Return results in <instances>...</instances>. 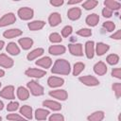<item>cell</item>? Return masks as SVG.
Returning a JSON list of instances; mask_svg holds the SVG:
<instances>
[{
	"mask_svg": "<svg viewBox=\"0 0 121 121\" xmlns=\"http://www.w3.org/2000/svg\"><path fill=\"white\" fill-rule=\"evenodd\" d=\"M70 63L63 59H59L55 61L53 68L51 69V72L53 74H59V75H68L70 73Z\"/></svg>",
	"mask_w": 121,
	"mask_h": 121,
	"instance_id": "6da1fadb",
	"label": "cell"
},
{
	"mask_svg": "<svg viewBox=\"0 0 121 121\" xmlns=\"http://www.w3.org/2000/svg\"><path fill=\"white\" fill-rule=\"evenodd\" d=\"M27 87L33 95H42L43 94V87L40 85L38 82H36L35 80L29 81L27 83Z\"/></svg>",
	"mask_w": 121,
	"mask_h": 121,
	"instance_id": "7a4b0ae2",
	"label": "cell"
},
{
	"mask_svg": "<svg viewBox=\"0 0 121 121\" xmlns=\"http://www.w3.org/2000/svg\"><path fill=\"white\" fill-rule=\"evenodd\" d=\"M33 13H34L33 9H30V8H27V7L21 8L18 10V15L22 20H29V19H31L33 17Z\"/></svg>",
	"mask_w": 121,
	"mask_h": 121,
	"instance_id": "3957f363",
	"label": "cell"
},
{
	"mask_svg": "<svg viewBox=\"0 0 121 121\" xmlns=\"http://www.w3.org/2000/svg\"><path fill=\"white\" fill-rule=\"evenodd\" d=\"M15 21H16V17L13 13H11V12L7 13L0 19V27L6 26L8 25H11V24L15 23Z\"/></svg>",
	"mask_w": 121,
	"mask_h": 121,
	"instance_id": "277c9868",
	"label": "cell"
},
{
	"mask_svg": "<svg viewBox=\"0 0 121 121\" xmlns=\"http://www.w3.org/2000/svg\"><path fill=\"white\" fill-rule=\"evenodd\" d=\"M78 79L79 81H81L83 84L87 86H96L99 84L98 79L93 76H83V77H80Z\"/></svg>",
	"mask_w": 121,
	"mask_h": 121,
	"instance_id": "5b68a950",
	"label": "cell"
},
{
	"mask_svg": "<svg viewBox=\"0 0 121 121\" xmlns=\"http://www.w3.org/2000/svg\"><path fill=\"white\" fill-rule=\"evenodd\" d=\"M0 96L6 99H13L14 98V87L11 85L6 86L2 91H0Z\"/></svg>",
	"mask_w": 121,
	"mask_h": 121,
	"instance_id": "8992f818",
	"label": "cell"
},
{
	"mask_svg": "<svg viewBox=\"0 0 121 121\" xmlns=\"http://www.w3.org/2000/svg\"><path fill=\"white\" fill-rule=\"evenodd\" d=\"M45 74H46L45 71L41 70V69H36V68H29L26 71V75L31 78H42Z\"/></svg>",
	"mask_w": 121,
	"mask_h": 121,
	"instance_id": "52a82bcc",
	"label": "cell"
},
{
	"mask_svg": "<svg viewBox=\"0 0 121 121\" xmlns=\"http://www.w3.org/2000/svg\"><path fill=\"white\" fill-rule=\"evenodd\" d=\"M49 95L53 96L59 100H66V98L68 97L67 92L65 90H54V91H50L49 92Z\"/></svg>",
	"mask_w": 121,
	"mask_h": 121,
	"instance_id": "ba28073f",
	"label": "cell"
},
{
	"mask_svg": "<svg viewBox=\"0 0 121 121\" xmlns=\"http://www.w3.org/2000/svg\"><path fill=\"white\" fill-rule=\"evenodd\" d=\"M13 65V60L8 57L6 54H0V66L5 68H10Z\"/></svg>",
	"mask_w": 121,
	"mask_h": 121,
	"instance_id": "9c48e42d",
	"label": "cell"
},
{
	"mask_svg": "<svg viewBox=\"0 0 121 121\" xmlns=\"http://www.w3.org/2000/svg\"><path fill=\"white\" fill-rule=\"evenodd\" d=\"M69 51L72 55L75 56H82V45L80 43H71L69 44Z\"/></svg>",
	"mask_w": 121,
	"mask_h": 121,
	"instance_id": "30bf717a",
	"label": "cell"
},
{
	"mask_svg": "<svg viewBox=\"0 0 121 121\" xmlns=\"http://www.w3.org/2000/svg\"><path fill=\"white\" fill-rule=\"evenodd\" d=\"M94 71L98 76H103L107 72V66L103 61H98L94 66Z\"/></svg>",
	"mask_w": 121,
	"mask_h": 121,
	"instance_id": "8fae6325",
	"label": "cell"
},
{
	"mask_svg": "<svg viewBox=\"0 0 121 121\" xmlns=\"http://www.w3.org/2000/svg\"><path fill=\"white\" fill-rule=\"evenodd\" d=\"M47 83H48L49 87L55 88V87L61 86L64 83V80H63V78H58V77H50L47 80Z\"/></svg>",
	"mask_w": 121,
	"mask_h": 121,
	"instance_id": "7c38bea8",
	"label": "cell"
},
{
	"mask_svg": "<svg viewBox=\"0 0 121 121\" xmlns=\"http://www.w3.org/2000/svg\"><path fill=\"white\" fill-rule=\"evenodd\" d=\"M22 34V30L18 29V28H11V29H8L3 33V36L7 39H12L15 37H18Z\"/></svg>",
	"mask_w": 121,
	"mask_h": 121,
	"instance_id": "4fadbf2b",
	"label": "cell"
},
{
	"mask_svg": "<svg viewBox=\"0 0 121 121\" xmlns=\"http://www.w3.org/2000/svg\"><path fill=\"white\" fill-rule=\"evenodd\" d=\"M81 15V10L79 8H72L68 10L67 16L70 20H78Z\"/></svg>",
	"mask_w": 121,
	"mask_h": 121,
	"instance_id": "5bb4252c",
	"label": "cell"
},
{
	"mask_svg": "<svg viewBox=\"0 0 121 121\" xmlns=\"http://www.w3.org/2000/svg\"><path fill=\"white\" fill-rule=\"evenodd\" d=\"M61 21V17L60 15V13L58 12H53L50 14L49 18H48V22H49V25L51 26H58Z\"/></svg>",
	"mask_w": 121,
	"mask_h": 121,
	"instance_id": "9a60e30c",
	"label": "cell"
},
{
	"mask_svg": "<svg viewBox=\"0 0 121 121\" xmlns=\"http://www.w3.org/2000/svg\"><path fill=\"white\" fill-rule=\"evenodd\" d=\"M65 50H66L65 46L60 45V44H58V45H51L49 47V49H48V51H49V53L51 55H61V54H63L65 52Z\"/></svg>",
	"mask_w": 121,
	"mask_h": 121,
	"instance_id": "2e32d148",
	"label": "cell"
},
{
	"mask_svg": "<svg viewBox=\"0 0 121 121\" xmlns=\"http://www.w3.org/2000/svg\"><path fill=\"white\" fill-rule=\"evenodd\" d=\"M85 53L88 59H92L95 54V46L93 41H88L85 43Z\"/></svg>",
	"mask_w": 121,
	"mask_h": 121,
	"instance_id": "e0dca14e",
	"label": "cell"
},
{
	"mask_svg": "<svg viewBox=\"0 0 121 121\" xmlns=\"http://www.w3.org/2000/svg\"><path fill=\"white\" fill-rule=\"evenodd\" d=\"M18 42H19V44L21 45V47H22L23 49H25V50L29 49V48L32 46V44H33L32 39H30V38H28V37L21 38V39H19Z\"/></svg>",
	"mask_w": 121,
	"mask_h": 121,
	"instance_id": "ac0fdd59",
	"label": "cell"
},
{
	"mask_svg": "<svg viewBox=\"0 0 121 121\" xmlns=\"http://www.w3.org/2000/svg\"><path fill=\"white\" fill-rule=\"evenodd\" d=\"M43 105L53 110V111H59L61 109V105L59 103V102H56V101H53V100H44L43 102Z\"/></svg>",
	"mask_w": 121,
	"mask_h": 121,
	"instance_id": "d6986e66",
	"label": "cell"
},
{
	"mask_svg": "<svg viewBox=\"0 0 121 121\" xmlns=\"http://www.w3.org/2000/svg\"><path fill=\"white\" fill-rule=\"evenodd\" d=\"M36 64L41 66V67H43V68H49L52 64V60L49 58V57H43L40 60H38L36 61Z\"/></svg>",
	"mask_w": 121,
	"mask_h": 121,
	"instance_id": "ffe728a7",
	"label": "cell"
},
{
	"mask_svg": "<svg viewBox=\"0 0 121 121\" xmlns=\"http://www.w3.org/2000/svg\"><path fill=\"white\" fill-rule=\"evenodd\" d=\"M98 21H99V17H98V15L95 14V13L90 14V15H88L87 18H86V24H87L88 26H96L97 23H98Z\"/></svg>",
	"mask_w": 121,
	"mask_h": 121,
	"instance_id": "44dd1931",
	"label": "cell"
},
{
	"mask_svg": "<svg viewBox=\"0 0 121 121\" xmlns=\"http://www.w3.org/2000/svg\"><path fill=\"white\" fill-rule=\"evenodd\" d=\"M6 49H7V52L8 53H9L10 55H13V56L18 55L20 53V48L18 47V45L15 43H8Z\"/></svg>",
	"mask_w": 121,
	"mask_h": 121,
	"instance_id": "7402d4cb",
	"label": "cell"
},
{
	"mask_svg": "<svg viewBox=\"0 0 121 121\" xmlns=\"http://www.w3.org/2000/svg\"><path fill=\"white\" fill-rule=\"evenodd\" d=\"M45 25V23L43 21H33V22H30L28 23V27L30 30H40L43 27V26Z\"/></svg>",
	"mask_w": 121,
	"mask_h": 121,
	"instance_id": "603a6c76",
	"label": "cell"
},
{
	"mask_svg": "<svg viewBox=\"0 0 121 121\" xmlns=\"http://www.w3.org/2000/svg\"><path fill=\"white\" fill-rule=\"evenodd\" d=\"M43 54V48H36V49L32 50L31 52H29L27 54L26 58H27L28 60H34V59L42 56Z\"/></svg>",
	"mask_w": 121,
	"mask_h": 121,
	"instance_id": "cb8c5ba5",
	"label": "cell"
},
{
	"mask_svg": "<svg viewBox=\"0 0 121 121\" xmlns=\"http://www.w3.org/2000/svg\"><path fill=\"white\" fill-rule=\"evenodd\" d=\"M17 96L21 100H26L29 96V92L25 88V87H19L17 89Z\"/></svg>",
	"mask_w": 121,
	"mask_h": 121,
	"instance_id": "d4e9b609",
	"label": "cell"
},
{
	"mask_svg": "<svg viewBox=\"0 0 121 121\" xmlns=\"http://www.w3.org/2000/svg\"><path fill=\"white\" fill-rule=\"evenodd\" d=\"M20 113H22L26 118L31 119L32 118V108L28 105H24L20 109Z\"/></svg>",
	"mask_w": 121,
	"mask_h": 121,
	"instance_id": "484cf974",
	"label": "cell"
},
{
	"mask_svg": "<svg viewBox=\"0 0 121 121\" xmlns=\"http://www.w3.org/2000/svg\"><path fill=\"white\" fill-rule=\"evenodd\" d=\"M103 118H104V112L101 111H97L88 116V121H102Z\"/></svg>",
	"mask_w": 121,
	"mask_h": 121,
	"instance_id": "4316f807",
	"label": "cell"
},
{
	"mask_svg": "<svg viewBox=\"0 0 121 121\" xmlns=\"http://www.w3.org/2000/svg\"><path fill=\"white\" fill-rule=\"evenodd\" d=\"M110 46L106 43H97L96 44V54L98 56H102L103 54H105L108 50H109Z\"/></svg>",
	"mask_w": 121,
	"mask_h": 121,
	"instance_id": "83f0119b",
	"label": "cell"
},
{
	"mask_svg": "<svg viewBox=\"0 0 121 121\" xmlns=\"http://www.w3.org/2000/svg\"><path fill=\"white\" fill-rule=\"evenodd\" d=\"M49 114V112L43 109H38L35 112V118L37 120H44Z\"/></svg>",
	"mask_w": 121,
	"mask_h": 121,
	"instance_id": "f1b7e54d",
	"label": "cell"
},
{
	"mask_svg": "<svg viewBox=\"0 0 121 121\" xmlns=\"http://www.w3.org/2000/svg\"><path fill=\"white\" fill-rule=\"evenodd\" d=\"M104 5L106 6L107 9L112 10V9H118L121 7V4L117 1H113V0H106L104 2Z\"/></svg>",
	"mask_w": 121,
	"mask_h": 121,
	"instance_id": "f546056e",
	"label": "cell"
},
{
	"mask_svg": "<svg viewBox=\"0 0 121 121\" xmlns=\"http://www.w3.org/2000/svg\"><path fill=\"white\" fill-rule=\"evenodd\" d=\"M85 64L83 62H77L74 65V70H73V75L74 76H78L83 70H84Z\"/></svg>",
	"mask_w": 121,
	"mask_h": 121,
	"instance_id": "4dcf8cb0",
	"label": "cell"
},
{
	"mask_svg": "<svg viewBox=\"0 0 121 121\" xmlns=\"http://www.w3.org/2000/svg\"><path fill=\"white\" fill-rule=\"evenodd\" d=\"M97 4H98V2L95 1V0H87V1H85V2L82 4V7H83L85 9H94Z\"/></svg>",
	"mask_w": 121,
	"mask_h": 121,
	"instance_id": "1f68e13d",
	"label": "cell"
},
{
	"mask_svg": "<svg viewBox=\"0 0 121 121\" xmlns=\"http://www.w3.org/2000/svg\"><path fill=\"white\" fill-rule=\"evenodd\" d=\"M106 60H107V62H108L109 64L114 65V64H116V63L118 62L119 57H118L116 54H111V55H109V56L107 57Z\"/></svg>",
	"mask_w": 121,
	"mask_h": 121,
	"instance_id": "d6a6232c",
	"label": "cell"
},
{
	"mask_svg": "<svg viewBox=\"0 0 121 121\" xmlns=\"http://www.w3.org/2000/svg\"><path fill=\"white\" fill-rule=\"evenodd\" d=\"M7 119L10 120V121H26V119H25L24 117L20 116L17 113H9L7 115Z\"/></svg>",
	"mask_w": 121,
	"mask_h": 121,
	"instance_id": "836d02e7",
	"label": "cell"
},
{
	"mask_svg": "<svg viewBox=\"0 0 121 121\" xmlns=\"http://www.w3.org/2000/svg\"><path fill=\"white\" fill-rule=\"evenodd\" d=\"M49 41L51 43H60V42H61V37H60V35L59 33L54 32V33H51L50 34Z\"/></svg>",
	"mask_w": 121,
	"mask_h": 121,
	"instance_id": "e575fe53",
	"label": "cell"
},
{
	"mask_svg": "<svg viewBox=\"0 0 121 121\" xmlns=\"http://www.w3.org/2000/svg\"><path fill=\"white\" fill-rule=\"evenodd\" d=\"M77 34L79 36H82V37H89L92 35V31L89 28H81V29L78 30Z\"/></svg>",
	"mask_w": 121,
	"mask_h": 121,
	"instance_id": "d590c367",
	"label": "cell"
},
{
	"mask_svg": "<svg viewBox=\"0 0 121 121\" xmlns=\"http://www.w3.org/2000/svg\"><path fill=\"white\" fill-rule=\"evenodd\" d=\"M103 27L106 28L107 31L111 32V31H113V29H114V27H115V25H114V23L112 22V21H107V22L103 23Z\"/></svg>",
	"mask_w": 121,
	"mask_h": 121,
	"instance_id": "8d00e7d4",
	"label": "cell"
},
{
	"mask_svg": "<svg viewBox=\"0 0 121 121\" xmlns=\"http://www.w3.org/2000/svg\"><path fill=\"white\" fill-rule=\"evenodd\" d=\"M112 90H113V92L115 93L116 97H117V98L120 97V95H121V84L118 83V82L114 83V84L112 85Z\"/></svg>",
	"mask_w": 121,
	"mask_h": 121,
	"instance_id": "74e56055",
	"label": "cell"
},
{
	"mask_svg": "<svg viewBox=\"0 0 121 121\" xmlns=\"http://www.w3.org/2000/svg\"><path fill=\"white\" fill-rule=\"evenodd\" d=\"M18 108H19V103L18 102H15V101H12V102L9 103L8 106H7V110L9 112H14Z\"/></svg>",
	"mask_w": 121,
	"mask_h": 121,
	"instance_id": "f35d334b",
	"label": "cell"
},
{
	"mask_svg": "<svg viewBox=\"0 0 121 121\" xmlns=\"http://www.w3.org/2000/svg\"><path fill=\"white\" fill-rule=\"evenodd\" d=\"M72 31H73L72 26H64V27L62 28V30H61V35H62L63 37H68V36L72 33Z\"/></svg>",
	"mask_w": 121,
	"mask_h": 121,
	"instance_id": "ab89813d",
	"label": "cell"
},
{
	"mask_svg": "<svg viewBox=\"0 0 121 121\" xmlns=\"http://www.w3.org/2000/svg\"><path fill=\"white\" fill-rule=\"evenodd\" d=\"M63 120L64 118L60 113H54L49 117V121H63Z\"/></svg>",
	"mask_w": 121,
	"mask_h": 121,
	"instance_id": "60d3db41",
	"label": "cell"
},
{
	"mask_svg": "<svg viewBox=\"0 0 121 121\" xmlns=\"http://www.w3.org/2000/svg\"><path fill=\"white\" fill-rule=\"evenodd\" d=\"M112 76L117 78H121V69L120 68H115L112 71Z\"/></svg>",
	"mask_w": 121,
	"mask_h": 121,
	"instance_id": "b9f144b4",
	"label": "cell"
},
{
	"mask_svg": "<svg viewBox=\"0 0 121 121\" xmlns=\"http://www.w3.org/2000/svg\"><path fill=\"white\" fill-rule=\"evenodd\" d=\"M102 15H103L104 17L109 18V17H111V16L112 15V10H111V9H107V8H104L103 10H102Z\"/></svg>",
	"mask_w": 121,
	"mask_h": 121,
	"instance_id": "7bdbcfd3",
	"label": "cell"
},
{
	"mask_svg": "<svg viewBox=\"0 0 121 121\" xmlns=\"http://www.w3.org/2000/svg\"><path fill=\"white\" fill-rule=\"evenodd\" d=\"M50 4L52 6H55V7H60L63 4V0H51Z\"/></svg>",
	"mask_w": 121,
	"mask_h": 121,
	"instance_id": "ee69618b",
	"label": "cell"
},
{
	"mask_svg": "<svg viewBox=\"0 0 121 121\" xmlns=\"http://www.w3.org/2000/svg\"><path fill=\"white\" fill-rule=\"evenodd\" d=\"M111 38L116 39V40H120V39H121V30H117L114 34H112V35L111 36Z\"/></svg>",
	"mask_w": 121,
	"mask_h": 121,
	"instance_id": "f6af8a7d",
	"label": "cell"
},
{
	"mask_svg": "<svg viewBox=\"0 0 121 121\" xmlns=\"http://www.w3.org/2000/svg\"><path fill=\"white\" fill-rule=\"evenodd\" d=\"M81 0H71V1H68V5H73V4H78V3H80Z\"/></svg>",
	"mask_w": 121,
	"mask_h": 121,
	"instance_id": "bcb514c9",
	"label": "cell"
},
{
	"mask_svg": "<svg viewBox=\"0 0 121 121\" xmlns=\"http://www.w3.org/2000/svg\"><path fill=\"white\" fill-rule=\"evenodd\" d=\"M4 75H5V72H4V70H2V69H0V78H2V77H4Z\"/></svg>",
	"mask_w": 121,
	"mask_h": 121,
	"instance_id": "7dc6e473",
	"label": "cell"
},
{
	"mask_svg": "<svg viewBox=\"0 0 121 121\" xmlns=\"http://www.w3.org/2000/svg\"><path fill=\"white\" fill-rule=\"evenodd\" d=\"M4 44H5V43H4V41H0V50L3 48V46H4Z\"/></svg>",
	"mask_w": 121,
	"mask_h": 121,
	"instance_id": "c3c4849f",
	"label": "cell"
},
{
	"mask_svg": "<svg viewBox=\"0 0 121 121\" xmlns=\"http://www.w3.org/2000/svg\"><path fill=\"white\" fill-rule=\"evenodd\" d=\"M3 108H4V104H3L2 101H0V110H2Z\"/></svg>",
	"mask_w": 121,
	"mask_h": 121,
	"instance_id": "681fc988",
	"label": "cell"
},
{
	"mask_svg": "<svg viewBox=\"0 0 121 121\" xmlns=\"http://www.w3.org/2000/svg\"><path fill=\"white\" fill-rule=\"evenodd\" d=\"M0 121H2V118H1V116H0Z\"/></svg>",
	"mask_w": 121,
	"mask_h": 121,
	"instance_id": "f907efd6",
	"label": "cell"
},
{
	"mask_svg": "<svg viewBox=\"0 0 121 121\" xmlns=\"http://www.w3.org/2000/svg\"><path fill=\"white\" fill-rule=\"evenodd\" d=\"M0 87H1V82H0Z\"/></svg>",
	"mask_w": 121,
	"mask_h": 121,
	"instance_id": "816d5d0a",
	"label": "cell"
}]
</instances>
